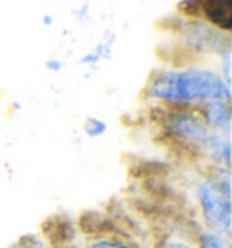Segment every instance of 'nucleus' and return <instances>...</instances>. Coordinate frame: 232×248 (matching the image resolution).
Listing matches in <instances>:
<instances>
[{
	"instance_id": "1",
	"label": "nucleus",
	"mask_w": 232,
	"mask_h": 248,
	"mask_svg": "<svg viewBox=\"0 0 232 248\" xmlns=\"http://www.w3.org/2000/svg\"><path fill=\"white\" fill-rule=\"evenodd\" d=\"M142 98L150 107L199 110L212 102H232V85L207 62L167 63L150 71Z\"/></svg>"
},
{
	"instance_id": "2",
	"label": "nucleus",
	"mask_w": 232,
	"mask_h": 248,
	"mask_svg": "<svg viewBox=\"0 0 232 248\" xmlns=\"http://www.w3.org/2000/svg\"><path fill=\"white\" fill-rule=\"evenodd\" d=\"M189 196L199 227L232 234V170L203 167L191 181Z\"/></svg>"
},
{
	"instance_id": "3",
	"label": "nucleus",
	"mask_w": 232,
	"mask_h": 248,
	"mask_svg": "<svg viewBox=\"0 0 232 248\" xmlns=\"http://www.w3.org/2000/svg\"><path fill=\"white\" fill-rule=\"evenodd\" d=\"M158 114L156 125L164 140L185 158L201 163L203 149L212 131L207 127L199 110L194 109H162L152 107Z\"/></svg>"
},
{
	"instance_id": "4",
	"label": "nucleus",
	"mask_w": 232,
	"mask_h": 248,
	"mask_svg": "<svg viewBox=\"0 0 232 248\" xmlns=\"http://www.w3.org/2000/svg\"><path fill=\"white\" fill-rule=\"evenodd\" d=\"M176 26H169V31L176 36L178 49L187 62H203L205 58H218L231 47V35L216 29L201 18H183L176 15Z\"/></svg>"
},
{
	"instance_id": "5",
	"label": "nucleus",
	"mask_w": 232,
	"mask_h": 248,
	"mask_svg": "<svg viewBox=\"0 0 232 248\" xmlns=\"http://www.w3.org/2000/svg\"><path fill=\"white\" fill-rule=\"evenodd\" d=\"M203 167H221L232 170V145L229 134L212 131L211 138L207 141L201 156Z\"/></svg>"
},
{
	"instance_id": "6",
	"label": "nucleus",
	"mask_w": 232,
	"mask_h": 248,
	"mask_svg": "<svg viewBox=\"0 0 232 248\" xmlns=\"http://www.w3.org/2000/svg\"><path fill=\"white\" fill-rule=\"evenodd\" d=\"M199 18L216 29L229 33L232 29V0H201Z\"/></svg>"
},
{
	"instance_id": "7",
	"label": "nucleus",
	"mask_w": 232,
	"mask_h": 248,
	"mask_svg": "<svg viewBox=\"0 0 232 248\" xmlns=\"http://www.w3.org/2000/svg\"><path fill=\"white\" fill-rule=\"evenodd\" d=\"M199 114L203 118L207 127L214 132L229 134L231 136L232 125V107L231 102H212L199 109Z\"/></svg>"
},
{
	"instance_id": "8",
	"label": "nucleus",
	"mask_w": 232,
	"mask_h": 248,
	"mask_svg": "<svg viewBox=\"0 0 232 248\" xmlns=\"http://www.w3.org/2000/svg\"><path fill=\"white\" fill-rule=\"evenodd\" d=\"M115 42H116V35L115 33H111V31H107L102 40L98 42V44H95L87 53H83V55L80 56V60H78L80 65L89 67V69H96L102 62L111 60V58H113Z\"/></svg>"
},
{
	"instance_id": "9",
	"label": "nucleus",
	"mask_w": 232,
	"mask_h": 248,
	"mask_svg": "<svg viewBox=\"0 0 232 248\" xmlns=\"http://www.w3.org/2000/svg\"><path fill=\"white\" fill-rule=\"evenodd\" d=\"M80 248H144L134 239L116 232H96L87 235Z\"/></svg>"
},
{
	"instance_id": "10",
	"label": "nucleus",
	"mask_w": 232,
	"mask_h": 248,
	"mask_svg": "<svg viewBox=\"0 0 232 248\" xmlns=\"http://www.w3.org/2000/svg\"><path fill=\"white\" fill-rule=\"evenodd\" d=\"M191 237L196 248H232V241L229 234L216 232V230L199 227V225L191 234Z\"/></svg>"
},
{
	"instance_id": "11",
	"label": "nucleus",
	"mask_w": 232,
	"mask_h": 248,
	"mask_svg": "<svg viewBox=\"0 0 232 248\" xmlns=\"http://www.w3.org/2000/svg\"><path fill=\"white\" fill-rule=\"evenodd\" d=\"M150 248H196L192 243L191 234H176V232H169V234L158 235Z\"/></svg>"
},
{
	"instance_id": "12",
	"label": "nucleus",
	"mask_w": 232,
	"mask_h": 248,
	"mask_svg": "<svg viewBox=\"0 0 232 248\" xmlns=\"http://www.w3.org/2000/svg\"><path fill=\"white\" fill-rule=\"evenodd\" d=\"M107 131H109V124H107L103 118L89 116V118H85V122H83V134L91 140L103 138V136L107 134Z\"/></svg>"
},
{
	"instance_id": "13",
	"label": "nucleus",
	"mask_w": 232,
	"mask_h": 248,
	"mask_svg": "<svg viewBox=\"0 0 232 248\" xmlns=\"http://www.w3.org/2000/svg\"><path fill=\"white\" fill-rule=\"evenodd\" d=\"M201 0H180L176 6V15L183 18H199Z\"/></svg>"
},
{
	"instance_id": "14",
	"label": "nucleus",
	"mask_w": 232,
	"mask_h": 248,
	"mask_svg": "<svg viewBox=\"0 0 232 248\" xmlns=\"http://www.w3.org/2000/svg\"><path fill=\"white\" fill-rule=\"evenodd\" d=\"M11 248H53V245L44 235L31 234V235H22L20 239L15 243Z\"/></svg>"
},
{
	"instance_id": "15",
	"label": "nucleus",
	"mask_w": 232,
	"mask_h": 248,
	"mask_svg": "<svg viewBox=\"0 0 232 248\" xmlns=\"http://www.w3.org/2000/svg\"><path fill=\"white\" fill-rule=\"evenodd\" d=\"M218 73L227 83L232 85V49H227L218 56Z\"/></svg>"
},
{
	"instance_id": "16",
	"label": "nucleus",
	"mask_w": 232,
	"mask_h": 248,
	"mask_svg": "<svg viewBox=\"0 0 232 248\" xmlns=\"http://www.w3.org/2000/svg\"><path fill=\"white\" fill-rule=\"evenodd\" d=\"M44 67H46V71H49V73L58 75V73H62V69H64V62H62L58 56H49L48 60L44 62Z\"/></svg>"
},
{
	"instance_id": "17",
	"label": "nucleus",
	"mask_w": 232,
	"mask_h": 248,
	"mask_svg": "<svg viewBox=\"0 0 232 248\" xmlns=\"http://www.w3.org/2000/svg\"><path fill=\"white\" fill-rule=\"evenodd\" d=\"M87 16H89V4L87 2H83L82 6L75 9V18L76 20H85Z\"/></svg>"
},
{
	"instance_id": "18",
	"label": "nucleus",
	"mask_w": 232,
	"mask_h": 248,
	"mask_svg": "<svg viewBox=\"0 0 232 248\" xmlns=\"http://www.w3.org/2000/svg\"><path fill=\"white\" fill-rule=\"evenodd\" d=\"M42 24H44L46 28H51V26L55 24V18H53V15H49V13L44 15V16H42Z\"/></svg>"
}]
</instances>
